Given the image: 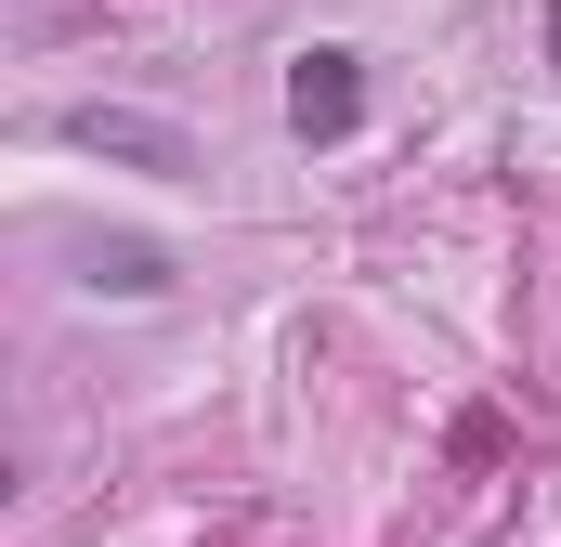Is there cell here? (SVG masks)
Listing matches in <instances>:
<instances>
[{"instance_id":"1","label":"cell","mask_w":561,"mask_h":547,"mask_svg":"<svg viewBox=\"0 0 561 547\" xmlns=\"http://www.w3.org/2000/svg\"><path fill=\"white\" fill-rule=\"evenodd\" d=\"M53 131L79 143V156H105V170H144V183H196V143L170 131V118H144V105H66Z\"/></svg>"},{"instance_id":"2","label":"cell","mask_w":561,"mask_h":547,"mask_svg":"<svg viewBox=\"0 0 561 547\" xmlns=\"http://www.w3.org/2000/svg\"><path fill=\"white\" fill-rule=\"evenodd\" d=\"M366 118V79H353V53H300V79H287V131L300 143H340Z\"/></svg>"},{"instance_id":"3","label":"cell","mask_w":561,"mask_h":547,"mask_svg":"<svg viewBox=\"0 0 561 547\" xmlns=\"http://www.w3.org/2000/svg\"><path fill=\"white\" fill-rule=\"evenodd\" d=\"M79 287H118V300H157L170 261L144 248V235H79Z\"/></svg>"},{"instance_id":"4","label":"cell","mask_w":561,"mask_h":547,"mask_svg":"<svg viewBox=\"0 0 561 547\" xmlns=\"http://www.w3.org/2000/svg\"><path fill=\"white\" fill-rule=\"evenodd\" d=\"M53 13H79V0H26V26H53Z\"/></svg>"},{"instance_id":"5","label":"cell","mask_w":561,"mask_h":547,"mask_svg":"<svg viewBox=\"0 0 561 547\" xmlns=\"http://www.w3.org/2000/svg\"><path fill=\"white\" fill-rule=\"evenodd\" d=\"M549 66H561V0H549Z\"/></svg>"}]
</instances>
